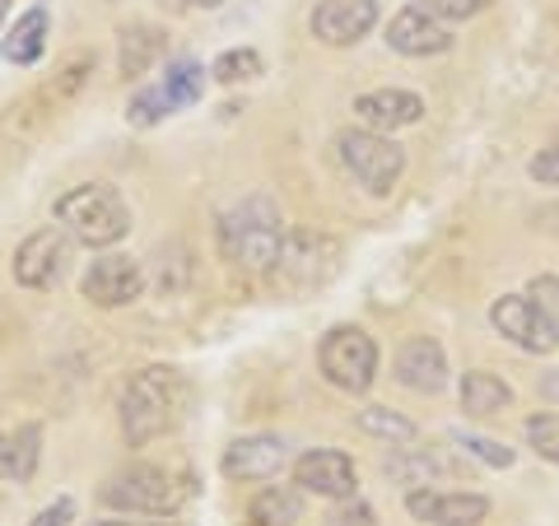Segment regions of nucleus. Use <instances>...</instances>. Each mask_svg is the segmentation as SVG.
Masks as SVG:
<instances>
[{"mask_svg":"<svg viewBox=\"0 0 559 526\" xmlns=\"http://www.w3.org/2000/svg\"><path fill=\"white\" fill-rule=\"evenodd\" d=\"M355 425H359L364 433L382 438V443H392V447H406V443H415V438H419V429L411 425V419H406V415H396V410H388V406L359 410V415H355Z\"/></svg>","mask_w":559,"mask_h":526,"instance_id":"obj_24","label":"nucleus"},{"mask_svg":"<svg viewBox=\"0 0 559 526\" xmlns=\"http://www.w3.org/2000/svg\"><path fill=\"white\" fill-rule=\"evenodd\" d=\"M355 112L364 127H373V131H401L425 117V98L411 89H373V94L355 98Z\"/></svg>","mask_w":559,"mask_h":526,"instance_id":"obj_18","label":"nucleus"},{"mask_svg":"<svg viewBox=\"0 0 559 526\" xmlns=\"http://www.w3.org/2000/svg\"><path fill=\"white\" fill-rule=\"evenodd\" d=\"M411 457H392L388 470L401 480H425V476H452V462L439 457V452H429V447H406Z\"/></svg>","mask_w":559,"mask_h":526,"instance_id":"obj_26","label":"nucleus"},{"mask_svg":"<svg viewBox=\"0 0 559 526\" xmlns=\"http://www.w3.org/2000/svg\"><path fill=\"white\" fill-rule=\"evenodd\" d=\"M224 476L229 480H275L289 466V443L275 433H248L224 447Z\"/></svg>","mask_w":559,"mask_h":526,"instance_id":"obj_15","label":"nucleus"},{"mask_svg":"<svg viewBox=\"0 0 559 526\" xmlns=\"http://www.w3.org/2000/svg\"><path fill=\"white\" fill-rule=\"evenodd\" d=\"M452 443H457L466 457H476V462H485V466H495V470H509L513 466V447H503V443H495V438H480V433H452Z\"/></svg>","mask_w":559,"mask_h":526,"instance_id":"obj_27","label":"nucleus"},{"mask_svg":"<svg viewBox=\"0 0 559 526\" xmlns=\"http://www.w3.org/2000/svg\"><path fill=\"white\" fill-rule=\"evenodd\" d=\"M294 485L318 499H349L355 494V462L341 447H312L294 462Z\"/></svg>","mask_w":559,"mask_h":526,"instance_id":"obj_16","label":"nucleus"},{"mask_svg":"<svg viewBox=\"0 0 559 526\" xmlns=\"http://www.w3.org/2000/svg\"><path fill=\"white\" fill-rule=\"evenodd\" d=\"M429 14H439L443 24H462V20H476V14H485L495 0H419Z\"/></svg>","mask_w":559,"mask_h":526,"instance_id":"obj_29","label":"nucleus"},{"mask_svg":"<svg viewBox=\"0 0 559 526\" xmlns=\"http://www.w3.org/2000/svg\"><path fill=\"white\" fill-rule=\"evenodd\" d=\"M80 294L90 298L94 308H127L145 294V271L131 256H98L90 261V271L80 275Z\"/></svg>","mask_w":559,"mask_h":526,"instance_id":"obj_11","label":"nucleus"},{"mask_svg":"<svg viewBox=\"0 0 559 526\" xmlns=\"http://www.w3.org/2000/svg\"><path fill=\"white\" fill-rule=\"evenodd\" d=\"M336 154H341L345 172L369 191V196H392V187L401 182V172H406V150H401L392 135L373 131V127L341 131Z\"/></svg>","mask_w":559,"mask_h":526,"instance_id":"obj_7","label":"nucleus"},{"mask_svg":"<svg viewBox=\"0 0 559 526\" xmlns=\"http://www.w3.org/2000/svg\"><path fill=\"white\" fill-rule=\"evenodd\" d=\"M396 382L401 387H411L419 396H433V392H443V382H448V355H443V345L433 340V336H411L406 345L396 349Z\"/></svg>","mask_w":559,"mask_h":526,"instance_id":"obj_17","label":"nucleus"},{"mask_svg":"<svg viewBox=\"0 0 559 526\" xmlns=\"http://www.w3.org/2000/svg\"><path fill=\"white\" fill-rule=\"evenodd\" d=\"M532 298L546 308V318L559 326V275H536L532 279Z\"/></svg>","mask_w":559,"mask_h":526,"instance_id":"obj_30","label":"nucleus"},{"mask_svg":"<svg viewBox=\"0 0 559 526\" xmlns=\"http://www.w3.org/2000/svg\"><path fill=\"white\" fill-rule=\"evenodd\" d=\"M261 51L257 47H229V51H219L215 65H210V80H219V84H242V80H257L261 75Z\"/></svg>","mask_w":559,"mask_h":526,"instance_id":"obj_25","label":"nucleus"},{"mask_svg":"<svg viewBox=\"0 0 559 526\" xmlns=\"http://www.w3.org/2000/svg\"><path fill=\"white\" fill-rule=\"evenodd\" d=\"M252 526H294L304 522V489L299 485H266L248 507Z\"/></svg>","mask_w":559,"mask_h":526,"instance_id":"obj_23","label":"nucleus"},{"mask_svg":"<svg viewBox=\"0 0 559 526\" xmlns=\"http://www.w3.org/2000/svg\"><path fill=\"white\" fill-rule=\"evenodd\" d=\"M201 98H205V65L191 61V57H178V61H168V70L154 84L131 94L127 121L140 131H150V127H159V121H168L173 112L197 108Z\"/></svg>","mask_w":559,"mask_h":526,"instance_id":"obj_6","label":"nucleus"},{"mask_svg":"<svg viewBox=\"0 0 559 526\" xmlns=\"http://www.w3.org/2000/svg\"><path fill=\"white\" fill-rule=\"evenodd\" d=\"M47 33H51V20H47V5H33L24 10L20 20L10 24L5 33V47H0V57L14 61V65H33L47 51Z\"/></svg>","mask_w":559,"mask_h":526,"instance_id":"obj_21","label":"nucleus"},{"mask_svg":"<svg viewBox=\"0 0 559 526\" xmlns=\"http://www.w3.org/2000/svg\"><path fill=\"white\" fill-rule=\"evenodd\" d=\"M457 396H462V410L476 415V419L499 415V410L513 406V387H509V382H503L499 373H485V368H471V373L462 378Z\"/></svg>","mask_w":559,"mask_h":526,"instance_id":"obj_22","label":"nucleus"},{"mask_svg":"<svg viewBox=\"0 0 559 526\" xmlns=\"http://www.w3.org/2000/svg\"><path fill=\"white\" fill-rule=\"evenodd\" d=\"M308 24H312V38L326 47H355L378 24V0H318Z\"/></svg>","mask_w":559,"mask_h":526,"instance_id":"obj_13","label":"nucleus"},{"mask_svg":"<svg viewBox=\"0 0 559 526\" xmlns=\"http://www.w3.org/2000/svg\"><path fill=\"white\" fill-rule=\"evenodd\" d=\"M182 410V373L168 363H150L121 387V438L131 447H145L178 425Z\"/></svg>","mask_w":559,"mask_h":526,"instance_id":"obj_2","label":"nucleus"},{"mask_svg":"<svg viewBox=\"0 0 559 526\" xmlns=\"http://www.w3.org/2000/svg\"><path fill=\"white\" fill-rule=\"evenodd\" d=\"M70 242H75V238H70L61 224L28 234L20 248H14V279H20L24 289H51V285H57V279L66 275Z\"/></svg>","mask_w":559,"mask_h":526,"instance_id":"obj_10","label":"nucleus"},{"mask_svg":"<svg viewBox=\"0 0 559 526\" xmlns=\"http://www.w3.org/2000/svg\"><path fill=\"white\" fill-rule=\"evenodd\" d=\"M168 51V33L154 28V24H131L121 28V43H117V70L127 80L150 75V65H159Z\"/></svg>","mask_w":559,"mask_h":526,"instance_id":"obj_19","label":"nucleus"},{"mask_svg":"<svg viewBox=\"0 0 559 526\" xmlns=\"http://www.w3.org/2000/svg\"><path fill=\"white\" fill-rule=\"evenodd\" d=\"M90 526H145V522H90Z\"/></svg>","mask_w":559,"mask_h":526,"instance_id":"obj_34","label":"nucleus"},{"mask_svg":"<svg viewBox=\"0 0 559 526\" xmlns=\"http://www.w3.org/2000/svg\"><path fill=\"white\" fill-rule=\"evenodd\" d=\"M57 224L84 248H112L131 234V210L108 182H84L57 196Z\"/></svg>","mask_w":559,"mask_h":526,"instance_id":"obj_3","label":"nucleus"},{"mask_svg":"<svg viewBox=\"0 0 559 526\" xmlns=\"http://www.w3.org/2000/svg\"><path fill=\"white\" fill-rule=\"evenodd\" d=\"M98 499L117 507V513H135V517H173L187 499V489L178 485V476L164 466L135 462L127 470L108 476V485L98 489Z\"/></svg>","mask_w":559,"mask_h":526,"instance_id":"obj_5","label":"nucleus"},{"mask_svg":"<svg viewBox=\"0 0 559 526\" xmlns=\"http://www.w3.org/2000/svg\"><path fill=\"white\" fill-rule=\"evenodd\" d=\"M527 172L540 187H559V150H540L536 159L527 164Z\"/></svg>","mask_w":559,"mask_h":526,"instance_id":"obj_31","label":"nucleus"},{"mask_svg":"<svg viewBox=\"0 0 559 526\" xmlns=\"http://www.w3.org/2000/svg\"><path fill=\"white\" fill-rule=\"evenodd\" d=\"M527 443L536 457H546V462H559V410H546V415H532L527 419Z\"/></svg>","mask_w":559,"mask_h":526,"instance_id":"obj_28","label":"nucleus"},{"mask_svg":"<svg viewBox=\"0 0 559 526\" xmlns=\"http://www.w3.org/2000/svg\"><path fill=\"white\" fill-rule=\"evenodd\" d=\"M5 10H10V0H0V20H5Z\"/></svg>","mask_w":559,"mask_h":526,"instance_id":"obj_35","label":"nucleus"},{"mask_svg":"<svg viewBox=\"0 0 559 526\" xmlns=\"http://www.w3.org/2000/svg\"><path fill=\"white\" fill-rule=\"evenodd\" d=\"M70 522H75V499H57V503H47L28 526H70Z\"/></svg>","mask_w":559,"mask_h":526,"instance_id":"obj_32","label":"nucleus"},{"mask_svg":"<svg viewBox=\"0 0 559 526\" xmlns=\"http://www.w3.org/2000/svg\"><path fill=\"white\" fill-rule=\"evenodd\" d=\"M215 238H219V256L229 261L234 271L266 275L280 242H285V219H280L271 196H248L219 215Z\"/></svg>","mask_w":559,"mask_h":526,"instance_id":"obj_1","label":"nucleus"},{"mask_svg":"<svg viewBox=\"0 0 559 526\" xmlns=\"http://www.w3.org/2000/svg\"><path fill=\"white\" fill-rule=\"evenodd\" d=\"M406 513L425 526H480L489 517V499L466 489H411Z\"/></svg>","mask_w":559,"mask_h":526,"instance_id":"obj_12","label":"nucleus"},{"mask_svg":"<svg viewBox=\"0 0 559 526\" xmlns=\"http://www.w3.org/2000/svg\"><path fill=\"white\" fill-rule=\"evenodd\" d=\"M489 322L509 345L527 349V355H550L559 345V326L546 318V308L536 303L532 294H503L495 298V308H489Z\"/></svg>","mask_w":559,"mask_h":526,"instance_id":"obj_9","label":"nucleus"},{"mask_svg":"<svg viewBox=\"0 0 559 526\" xmlns=\"http://www.w3.org/2000/svg\"><path fill=\"white\" fill-rule=\"evenodd\" d=\"M318 368L336 392L364 396L378 378V340L364 326H331L318 345Z\"/></svg>","mask_w":559,"mask_h":526,"instance_id":"obj_8","label":"nucleus"},{"mask_svg":"<svg viewBox=\"0 0 559 526\" xmlns=\"http://www.w3.org/2000/svg\"><path fill=\"white\" fill-rule=\"evenodd\" d=\"M182 5H191V10H219L224 0H182Z\"/></svg>","mask_w":559,"mask_h":526,"instance_id":"obj_33","label":"nucleus"},{"mask_svg":"<svg viewBox=\"0 0 559 526\" xmlns=\"http://www.w3.org/2000/svg\"><path fill=\"white\" fill-rule=\"evenodd\" d=\"M341 266V242L318 229H285V242L271 261L266 279L280 294H312L322 289Z\"/></svg>","mask_w":559,"mask_h":526,"instance_id":"obj_4","label":"nucleus"},{"mask_svg":"<svg viewBox=\"0 0 559 526\" xmlns=\"http://www.w3.org/2000/svg\"><path fill=\"white\" fill-rule=\"evenodd\" d=\"M38 462H43V425H20L0 438V476L14 480V485H28L38 476Z\"/></svg>","mask_w":559,"mask_h":526,"instance_id":"obj_20","label":"nucleus"},{"mask_svg":"<svg viewBox=\"0 0 559 526\" xmlns=\"http://www.w3.org/2000/svg\"><path fill=\"white\" fill-rule=\"evenodd\" d=\"M388 47L401 51V57H443V51H452V28L439 20V14H429L415 0V5L392 14Z\"/></svg>","mask_w":559,"mask_h":526,"instance_id":"obj_14","label":"nucleus"}]
</instances>
